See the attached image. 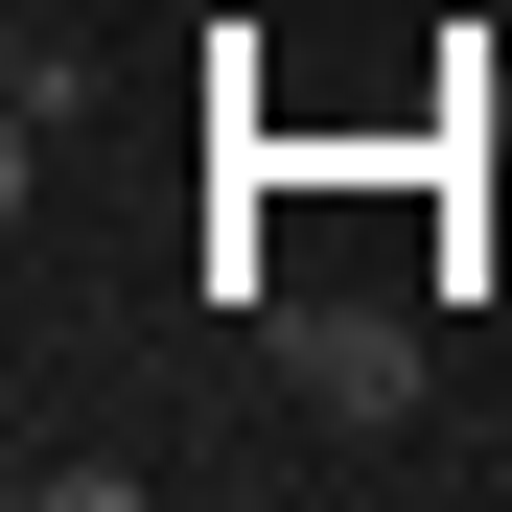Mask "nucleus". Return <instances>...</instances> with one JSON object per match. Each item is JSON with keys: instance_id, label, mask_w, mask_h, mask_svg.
<instances>
[{"instance_id": "obj_1", "label": "nucleus", "mask_w": 512, "mask_h": 512, "mask_svg": "<svg viewBox=\"0 0 512 512\" xmlns=\"http://www.w3.org/2000/svg\"><path fill=\"white\" fill-rule=\"evenodd\" d=\"M280 373H303L326 419H396V396H419V350H396V326H350V303H326V326H303V350H280Z\"/></svg>"}]
</instances>
